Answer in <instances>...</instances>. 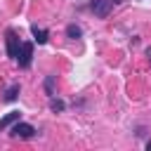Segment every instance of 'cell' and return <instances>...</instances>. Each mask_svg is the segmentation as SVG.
I'll return each mask as SVG.
<instances>
[{
    "instance_id": "30bf717a",
    "label": "cell",
    "mask_w": 151,
    "mask_h": 151,
    "mask_svg": "<svg viewBox=\"0 0 151 151\" xmlns=\"http://www.w3.org/2000/svg\"><path fill=\"white\" fill-rule=\"evenodd\" d=\"M50 109H52V111H64L66 104H64L61 99H52V101H50Z\"/></svg>"
},
{
    "instance_id": "6da1fadb",
    "label": "cell",
    "mask_w": 151,
    "mask_h": 151,
    "mask_svg": "<svg viewBox=\"0 0 151 151\" xmlns=\"http://www.w3.org/2000/svg\"><path fill=\"white\" fill-rule=\"evenodd\" d=\"M5 45H7V57L17 59L19 47H21V40H19V35H17L14 28H7V31H5Z\"/></svg>"
},
{
    "instance_id": "8fae6325",
    "label": "cell",
    "mask_w": 151,
    "mask_h": 151,
    "mask_svg": "<svg viewBox=\"0 0 151 151\" xmlns=\"http://www.w3.org/2000/svg\"><path fill=\"white\" fill-rule=\"evenodd\" d=\"M146 149H149V151H151V142H149V144H146Z\"/></svg>"
},
{
    "instance_id": "5b68a950",
    "label": "cell",
    "mask_w": 151,
    "mask_h": 151,
    "mask_svg": "<svg viewBox=\"0 0 151 151\" xmlns=\"http://www.w3.org/2000/svg\"><path fill=\"white\" fill-rule=\"evenodd\" d=\"M31 33H33V38H35V42H38V45H45V42H47V38H50V33H47L45 28H38L35 24L31 26Z\"/></svg>"
},
{
    "instance_id": "8992f818",
    "label": "cell",
    "mask_w": 151,
    "mask_h": 151,
    "mask_svg": "<svg viewBox=\"0 0 151 151\" xmlns=\"http://www.w3.org/2000/svg\"><path fill=\"white\" fill-rule=\"evenodd\" d=\"M19 116H21L19 111H12V113H7L5 118H0V130H7L9 125H14V123L19 120Z\"/></svg>"
},
{
    "instance_id": "277c9868",
    "label": "cell",
    "mask_w": 151,
    "mask_h": 151,
    "mask_svg": "<svg viewBox=\"0 0 151 151\" xmlns=\"http://www.w3.org/2000/svg\"><path fill=\"white\" fill-rule=\"evenodd\" d=\"M111 7H113V0H92V2H90V9H92L99 19H106L109 12H111Z\"/></svg>"
},
{
    "instance_id": "7a4b0ae2",
    "label": "cell",
    "mask_w": 151,
    "mask_h": 151,
    "mask_svg": "<svg viewBox=\"0 0 151 151\" xmlns=\"http://www.w3.org/2000/svg\"><path fill=\"white\" fill-rule=\"evenodd\" d=\"M17 61L21 68H28L31 61H33V42H21L19 47V54H17Z\"/></svg>"
},
{
    "instance_id": "3957f363",
    "label": "cell",
    "mask_w": 151,
    "mask_h": 151,
    "mask_svg": "<svg viewBox=\"0 0 151 151\" xmlns=\"http://www.w3.org/2000/svg\"><path fill=\"white\" fill-rule=\"evenodd\" d=\"M9 134H12V137H17V139H31V137L35 134V127H33V125H28V123H19V120H17Z\"/></svg>"
},
{
    "instance_id": "52a82bcc",
    "label": "cell",
    "mask_w": 151,
    "mask_h": 151,
    "mask_svg": "<svg viewBox=\"0 0 151 151\" xmlns=\"http://www.w3.org/2000/svg\"><path fill=\"white\" fill-rule=\"evenodd\" d=\"M17 94H19V85H12V87L5 92V97H2V99H5V101H14V99H17Z\"/></svg>"
},
{
    "instance_id": "9c48e42d",
    "label": "cell",
    "mask_w": 151,
    "mask_h": 151,
    "mask_svg": "<svg viewBox=\"0 0 151 151\" xmlns=\"http://www.w3.org/2000/svg\"><path fill=\"white\" fill-rule=\"evenodd\" d=\"M80 33H83V31H80L76 24H71V26L66 28V35H68V38H73V40H76V38H80Z\"/></svg>"
},
{
    "instance_id": "ba28073f",
    "label": "cell",
    "mask_w": 151,
    "mask_h": 151,
    "mask_svg": "<svg viewBox=\"0 0 151 151\" xmlns=\"http://www.w3.org/2000/svg\"><path fill=\"white\" fill-rule=\"evenodd\" d=\"M45 92H47L50 97H54V76H47V78H45Z\"/></svg>"
}]
</instances>
